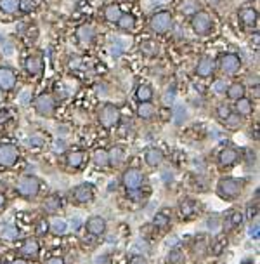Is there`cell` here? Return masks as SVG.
<instances>
[{"instance_id":"6da1fadb","label":"cell","mask_w":260,"mask_h":264,"mask_svg":"<svg viewBox=\"0 0 260 264\" xmlns=\"http://www.w3.org/2000/svg\"><path fill=\"white\" fill-rule=\"evenodd\" d=\"M243 188H245V181L243 179H238V177H221L217 182V197L226 202H233L243 193Z\"/></svg>"},{"instance_id":"7a4b0ae2","label":"cell","mask_w":260,"mask_h":264,"mask_svg":"<svg viewBox=\"0 0 260 264\" xmlns=\"http://www.w3.org/2000/svg\"><path fill=\"white\" fill-rule=\"evenodd\" d=\"M97 119H99L101 127L106 129V131H111V129H115L116 125L120 124V119H121L120 108L111 103L103 104L99 113H97Z\"/></svg>"},{"instance_id":"3957f363","label":"cell","mask_w":260,"mask_h":264,"mask_svg":"<svg viewBox=\"0 0 260 264\" xmlns=\"http://www.w3.org/2000/svg\"><path fill=\"white\" fill-rule=\"evenodd\" d=\"M16 193L21 198H35L40 193V179L36 176H23L16 184Z\"/></svg>"},{"instance_id":"277c9868","label":"cell","mask_w":260,"mask_h":264,"mask_svg":"<svg viewBox=\"0 0 260 264\" xmlns=\"http://www.w3.org/2000/svg\"><path fill=\"white\" fill-rule=\"evenodd\" d=\"M144 181H146V176L142 174L141 169L130 167L121 174V184L125 186L127 192H137V190H141Z\"/></svg>"},{"instance_id":"5b68a950","label":"cell","mask_w":260,"mask_h":264,"mask_svg":"<svg viewBox=\"0 0 260 264\" xmlns=\"http://www.w3.org/2000/svg\"><path fill=\"white\" fill-rule=\"evenodd\" d=\"M19 160V149L12 143H2L0 144V167L11 169L18 164Z\"/></svg>"},{"instance_id":"8992f818","label":"cell","mask_w":260,"mask_h":264,"mask_svg":"<svg viewBox=\"0 0 260 264\" xmlns=\"http://www.w3.org/2000/svg\"><path fill=\"white\" fill-rule=\"evenodd\" d=\"M174 18L168 11H160L156 14H153L151 21H149V28L154 31V33H166V31L172 28Z\"/></svg>"},{"instance_id":"52a82bcc","label":"cell","mask_w":260,"mask_h":264,"mask_svg":"<svg viewBox=\"0 0 260 264\" xmlns=\"http://www.w3.org/2000/svg\"><path fill=\"white\" fill-rule=\"evenodd\" d=\"M191 26H193V30L196 35H208L213 28V23H212V18L208 16V12L198 11L196 14H193Z\"/></svg>"},{"instance_id":"ba28073f","label":"cell","mask_w":260,"mask_h":264,"mask_svg":"<svg viewBox=\"0 0 260 264\" xmlns=\"http://www.w3.org/2000/svg\"><path fill=\"white\" fill-rule=\"evenodd\" d=\"M71 198L75 204L78 205H85V204H91L94 200V186L91 182H82V184L75 186L71 192Z\"/></svg>"},{"instance_id":"9c48e42d","label":"cell","mask_w":260,"mask_h":264,"mask_svg":"<svg viewBox=\"0 0 260 264\" xmlns=\"http://www.w3.org/2000/svg\"><path fill=\"white\" fill-rule=\"evenodd\" d=\"M219 68L224 75H236L241 68V59H239L238 54H233V52H226V54L221 56L219 59Z\"/></svg>"},{"instance_id":"30bf717a","label":"cell","mask_w":260,"mask_h":264,"mask_svg":"<svg viewBox=\"0 0 260 264\" xmlns=\"http://www.w3.org/2000/svg\"><path fill=\"white\" fill-rule=\"evenodd\" d=\"M33 106H35V111L38 113L40 117H52L56 111V99L46 92V94H40L36 97Z\"/></svg>"},{"instance_id":"8fae6325","label":"cell","mask_w":260,"mask_h":264,"mask_svg":"<svg viewBox=\"0 0 260 264\" xmlns=\"http://www.w3.org/2000/svg\"><path fill=\"white\" fill-rule=\"evenodd\" d=\"M16 84H18L16 71L9 66H0V91L9 92L16 87Z\"/></svg>"},{"instance_id":"7c38bea8","label":"cell","mask_w":260,"mask_h":264,"mask_svg":"<svg viewBox=\"0 0 260 264\" xmlns=\"http://www.w3.org/2000/svg\"><path fill=\"white\" fill-rule=\"evenodd\" d=\"M239 152L236 148H233V146H226V148L221 149V153H219V165L221 167H233L234 164H238L239 160Z\"/></svg>"},{"instance_id":"4fadbf2b","label":"cell","mask_w":260,"mask_h":264,"mask_svg":"<svg viewBox=\"0 0 260 264\" xmlns=\"http://www.w3.org/2000/svg\"><path fill=\"white\" fill-rule=\"evenodd\" d=\"M198 214H200V204H198L196 200L186 198V200H182L181 204H179V216L182 219H186V221L194 219Z\"/></svg>"},{"instance_id":"5bb4252c","label":"cell","mask_w":260,"mask_h":264,"mask_svg":"<svg viewBox=\"0 0 260 264\" xmlns=\"http://www.w3.org/2000/svg\"><path fill=\"white\" fill-rule=\"evenodd\" d=\"M106 219L101 217V216H92L87 219V222H85V230H87V233H91L92 237H101V235L106 233Z\"/></svg>"},{"instance_id":"9a60e30c","label":"cell","mask_w":260,"mask_h":264,"mask_svg":"<svg viewBox=\"0 0 260 264\" xmlns=\"http://www.w3.org/2000/svg\"><path fill=\"white\" fill-rule=\"evenodd\" d=\"M24 70L28 71V75L38 77L44 71V58L40 54L28 56L26 61H24Z\"/></svg>"},{"instance_id":"2e32d148","label":"cell","mask_w":260,"mask_h":264,"mask_svg":"<svg viewBox=\"0 0 260 264\" xmlns=\"http://www.w3.org/2000/svg\"><path fill=\"white\" fill-rule=\"evenodd\" d=\"M19 254L23 255V259H36L40 254V245L35 238H26L21 247H19Z\"/></svg>"},{"instance_id":"e0dca14e","label":"cell","mask_w":260,"mask_h":264,"mask_svg":"<svg viewBox=\"0 0 260 264\" xmlns=\"http://www.w3.org/2000/svg\"><path fill=\"white\" fill-rule=\"evenodd\" d=\"M76 40H78V44L83 47L91 46V44H94V40H96V30L91 26V24H82V26L76 30Z\"/></svg>"},{"instance_id":"ac0fdd59","label":"cell","mask_w":260,"mask_h":264,"mask_svg":"<svg viewBox=\"0 0 260 264\" xmlns=\"http://www.w3.org/2000/svg\"><path fill=\"white\" fill-rule=\"evenodd\" d=\"M215 73V61L212 58H208V56H205V58H201L198 61L196 64V75L201 77V79H208V77H212Z\"/></svg>"},{"instance_id":"d6986e66","label":"cell","mask_w":260,"mask_h":264,"mask_svg":"<svg viewBox=\"0 0 260 264\" xmlns=\"http://www.w3.org/2000/svg\"><path fill=\"white\" fill-rule=\"evenodd\" d=\"M163 152L160 148H148L144 152V162L149 165V167H160L163 164Z\"/></svg>"},{"instance_id":"ffe728a7","label":"cell","mask_w":260,"mask_h":264,"mask_svg":"<svg viewBox=\"0 0 260 264\" xmlns=\"http://www.w3.org/2000/svg\"><path fill=\"white\" fill-rule=\"evenodd\" d=\"M227 245H229V238H227L226 235H221V237H217L212 242V245H208V252L212 254L213 257H219V255L226 252Z\"/></svg>"},{"instance_id":"44dd1931","label":"cell","mask_w":260,"mask_h":264,"mask_svg":"<svg viewBox=\"0 0 260 264\" xmlns=\"http://www.w3.org/2000/svg\"><path fill=\"white\" fill-rule=\"evenodd\" d=\"M85 162V153L82 152H70L66 155V167L70 170H78Z\"/></svg>"},{"instance_id":"7402d4cb","label":"cell","mask_w":260,"mask_h":264,"mask_svg":"<svg viewBox=\"0 0 260 264\" xmlns=\"http://www.w3.org/2000/svg\"><path fill=\"white\" fill-rule=\"evenodd\" d=\"M226 94H227V97H229V99L238 101V99H241V97H245L246 87L241 82H234V84H231L229 87L226 89Z\"/></svg>"},{"instance_id":"603a6c76","label":"cell","mask_w":260,"mask_h":264,"mask_svg":"<svg viewBox=\"0 0 260 264\" xmlns=\"http://www.w3.org/2000/svg\"><path fill=\"white\" fill-rule=\"evenodd\" d=\"M153 87L148 84H141L139 87L136 89V99L139 101V103H151L153 99Z\"/></svg>"},{"instance_id":"cb8c5ba5","label":"cell","mask_w":260,"mask_h":264,"mask_svg":"<svg viewBox=\"0 0 260 264\" xmlns=\"http://www.w3.org/2000/svg\"><path fill=\"white\" fill-rule=\"evenodd\" d=\"M239 19H241V23L245 24V26H253V24H257V11L253 9V7H245V9L239 11Z\"/></svg>"},{"instance_id":"d4e9b609","label":"cell","mask_w":260,"mask_h":264,"mask_svg":"<svg viewBox=\"0 0 260 264\" xmlns=\"http://www.w3.org/2000/svg\"><path fill=\"white\" fill-rule=\"evenodd\" d=\"M92 160H94V165L97 169H108L109 167V153L108 149H96L94 155H92Z\"/></svg>"},{"instance_id":"484cf974","label":"cell","mask_w":260,"mask_h":264,"mask_svg":"<svg viewBox=\"0 0 260 264\" xmlns=\"http://www.w3.org/2000/svg\"><path fill=\"white\" fill-rule=\"evenodd\" d=\"M109 167H118L125 160V149L121 146H115L109 149Z\"/></svg>"},{"instance_id":"4316f807","label":"cell","mask_w":260,"mask_h":264,"mask_svg":"<svg viewBox=\"0 0 260 264\" xmlns=\"http://www.w3.org/2000/svg\"><path fill=\"white\" fill-rule=\"evenodd\" d=\"M234 109H236L238 117H248V115H251V111H253V104H251V101L248 97H241V99L236 101Z\"/></svg>"},{"instance_id":"83f0119b","label":"cell","mask_w":260,"mask_h":264,"mask_svg":"<svg viewBox=\"0 0 260 264\" xmlns=\"http://www.w3.org/2000/svg\"><path fill=\"white\" fill-rule=\"evenodd\" d=\"M245 222V214H243V210H233V212L229 214V217H227V230H238L239 226Z\"/></svg>"},{"instance_id":"f1b7e54d","label":"cell","mask_w":260,"mask_h":264,"mask_svg":"<svg viewBox=\"0 0 260 264\" xmlns=\"http://www.w3.org/2000/svg\"><path fill=\"white\" fill-rule=\"evenodd\" d=\"M198 9H200V2H198V0H182V2L179 4V12L184 16L196 14Z\"/></svg>"},{"instance_id":"f546056e","label":"cell","mask_w":260,"mask_h":264,"mask_svg":"<svg viewBox=\"0 0 260 264\" xmlns=\"http://www.w3.org/2000/svg\"><path fill=\"white\" fill-rule=\"evenodd\" d=\"M120 26V30L123 31H134L136 30V16L130 14V12H125V14H121V18L118 19V23H116Z\"/></svg>"},{"instance_id":"4dcf8cb0","label":"cell","mask_w":260,"mask_h":264,"mask_svg":"<svg viewBox=\"0 0 260 264\" xmlns=\"http://www.w3.org/2000/svg\"><path fill=\"white\" fill-rule=\"evenodd\" d=\"M170 222H172V216H170L166 210H160V212L153 217V224L160 230H166L170 226Z\"/></svg>"},{"instance_id":"1f68e13d","label":"cell","mask_w":260,"mask_h":264,"mask_svg":"<svg viewBox=\"0 0 260 264\" xmlns=\"http://www.w3.org/2000/svg\"><path fill=\"white\" fill-rule=\"evenodd\" d=\"M154 113H156V108H154L153 103H139V106H137V117L142 120L153 119Z\"/></svg>"},{"instance_id":"d6a6232c","label":"cell","mask_w":260,"mask_h":264,"mask_svg":"<svg viewBox=\"0 0 260 264\" xmlns=\"http://www.w3.org/2000/svg\"><path fill=\"white\" fill-rule=\"evenodd\" d=\"M121 14H123V12H121L120 6H116V4H109V6H106V9H104V18H106V21L109 23H118Z\"/></svg>"},{"instance_id":"836d02e7","label":"cell","mask_w":260,"mask_h":264,"mask_svg":"<svg viewBox=\"0 0 260 264\" xmlns=\"http://www.w3.org/2000/svg\"><path fill=\"white\" fill-rule=\"evenodd\" d=\"M208 238L205 237V235H200V237L194 238L193 242V252L196 255H203L205 252H208Z\"/></svg>"},{"instance_id":"e575fe53","label":"cell","mask_w":260,"mask_h":264,"mask_svg":"<svg viewBox=\"0 0 260 264\" xmlns=\"http://www.w3.org/2000/svg\"><path fill=\"white\" fill-rule=\"evenodd\" d=\"M141 52L146 58H154L158 54V44L154 40H144L141 42Z\"/></svg>"},{"instance_id":"d590c367","label":"cell","mask_w":260,"mask_h":264,"mask_svg":"<svg viewBox=\"0 0 260 264\" xmlns=\"http://www.w3.org/2000/svg\"><path fill=\"white\" fill-rule=\"evenodd\" d=\"M19 2L21 0H0V11L6 14H14L19 9Z\"/></svg>"},{"instance_id":"8d00e7d4","label":"cell","mask_w":260,"mask_h":264,"mask_svg":"<svg viewBox=\"0 0 260 264\" xmlns=\"http://www.w3.org/2000/svg\"><path fill=\"white\" fill-rule=\"evenodd\" d=\"M66 221L64 219H61V217H56V219H52V222H51V231L54 235H63L64 231H66Z\"/></svg>"},{"instance_id":"74e56055","label":"cell","mask_w":260,"mask_h":264,"mask_svg":"<svg viewBox=\"0 0 260 264\" xmlns=\"http://www.w3.org/2000/svg\"><path fill=\"white\" fill-rule=\"evenodd\" d=\"M0 235H2L4 240H16L18 235H19V231L14 224H7V226H4V230H2V233Z\"/></svg>"},{"instance_id":"f35d334b","label":"cell","mask_w":260,"mask_h":264,"mask_svg":"<svg viewBox=\"0 0 260 264\" xmlns=\"http://www.w3.org/2000/svg\"><path fill=\"white\" fill-rule=\"evenodd\" d=\"M215 113H217V119L221 120V122H226L227 119H229V115H231V108L227 106L226 103H222V104H219L217 109H215Z\"/></svg>"},{"instance_id":"ab89813d","label":"cell","mask_w":260,"mask_h":264,"mask_svg":"<svg viewBox=\"0 0 260 264\" xmlns=\"http://www.w3.org/2000/svg\"><path fill=\"white\" fill-rule=\"evenodd\" d=\"M49 231H51V221H47V219H40V221L36 222V233H38L40 237H44V235H47Z\"/></svg>"},{"instance_id":"60d3db41","label":"cell","mask_w":260,"mask_h":264,"mask_svg":"<svg viewBox=\"0 0 260 264\" xmlns=\"http://www.w3.org/2000/svg\"><path fill=\"white\" fill-rule=\"evenodd\" d=\"M168 261L172 262V264H181V262H184V252H182V250H179V249L170 250Z\"/></svg>"},{"instance_id":"b9f144b4","label":"cell","mask_w":260,"mask_h":264,"mask_svg":"<svg viewBox=\"0 0 260 264\" xmlns=\"http://www.w3.org/2000/svg\"><path fill=\"white\" fill-rule=\"evenodd\" d=\"M61 207V200L58 197H51L49 200L46 202V205H44V209H47V212H56Z\"/></svg>"},{"instance_id":"7bdbcfd3","label":"cell","mask_w":260,"mask_h":264,"mask_svg":"<svg viewBox=\"0 0 260 264\" xmlns=\"http://www.w3.org/2000/svg\"><path fill=\"white\" fill-rule=\"evenodd\" d=\"M224 125H227V129H231V131H234V129L239 127V117L236 113H231L229 119L224 122Z\"/></svg>"},{"instance_id":"ee69618b","label":"cell","mask_w":260,"mask_h":264,"mask_svg":"<svg viewBox=\"0 0 260 264\" xmlns=\"http://www.w3.org/2000/svg\"><path fill=\"white\" fill-rule=\"evenodd\" d=\"M257 216H258V204L255 202V205H253V204L248 205V212H246V219L253 221V217H257Z\"/></svg>"},{"instance_id":"f6af8a7d","label":"cell","mask_w":260,"mask_h":264,"mask_svg":"<svg viewBox=\"0 0 260 264\" xmlns=\"http://www.w3.org/2000/svg\"><path fill=\"white\" fill-rule=\"evenodd\" d=\"M128 264H148V261H146V257H142V255L136 254V255H132V257H130Z\"/></svg>"},{"instance_id":"bcb514c9","label":"cell","mask_w":260,"mask_h":264,"mask_svg":"<svg viewBox=\"0 0 260 264\" xmlns=\"http://www.w3.org/2000/svg\"><path fill=\"white\" fill-rule=\"evenodd\" d=\"M31 2H33V0H21V2H19V9H23V11L33 9L35 4H31Z\"/></svg>"},{"instance_id":"7dc6e473","label":"cell","mask_w":260,"mask_h":264,"mask_svg":"<svg viewBox=\"0 0 260 264\" xmlns=\"http://www.w3.org/2000/svg\"><path fill=\"white\" fill-rule=\"evenodd\" d=\"M9 119H11V109H7V108L0 109V124H4V122H7Z\"/></svg>"},{"instance_id":"c3c4849f","label":"cell","mask_w":260,"mask_h":264,"mask_svg":"<svg viewBox=\"0 0 260 264\" xmlns=\"http://www.w3.org/2000/svg\"><path fill=\"white\" fill-rule=\"evenodd\" d=\"M46 264H64V259L61 255H52V257L47 259Z\"/></svg>"},{"instance_id":"681fc988","label":"cell","mask_w":260,"mask_h":264,"mask_svg":"<svg viewBox=\"0 0 260 264\" xmlns=\"http://www.w3.org/2000/svg\"><path fill=\"white\" fill-rule=\"evenodd\" d=\"M226 84H224V80H217V82H215V91L217 92H226Z\"/></svg>"},{"instance_id":"f907efd6","label":"cell","mask_w":260,"mask_h":264,"mask_svg":"<svg viewBox=\"0 0 260 264\" xmlns=\"http://www.w3.org/2000/svg\"><path fill=\"white\" fill-rule=\"evenodd\" d=\"M174 97H176L174 92H166V94L163 96V103L165 104H172L174 103Z\"/></svg>"},{"instance_id":"816d5d0a","label":"cell","mask_w":260,"mask_h":264,"mask_svg":"<svg viewBox=\"0 0 260 264\" xmlns=\"http://www.w3.org/2000/svg\"><path fill=\"white\" fill-rule=\"evenodd\" d=\"M12 264H30V262H28V259L18 257V259H14V261H12Z\"/></svg>"},{"instance_id":"f5cc1de1","label":"cell","mask_w":260,"mask_h":264,"mask_svg":"<svg viewBox=\"0 0 260 264\" xmlns=\"http://www.w3.org/2000/svg\"><path fill=\"white\" fill-rule=\"evenodd\" d=\"M6 195H4V193H0V210H2L4 209V207H6Z\"/></svg>"},{"instance_id":"db71d44e","label":"cell","mask_w":260,"mask_h":264,"mask_svg":"<svg viewBox=\"0 0 260 264\" xmlns=\"http://www.w3.org/2000/svg\"><path fill=\"white\" fill-rule=\"evenodd\" d=\"M251 46H255V47L258 46V33H255V36L251 39Z\"/></svg>"},{"instance_id":"11a10c76","label":"cell","mask_w":260,"mask_h":264,"mask_svg":"<svg viewBox=\"0 0 260 264\" xmlns=\"http://www.w3.org/2000/svg\"><path fill=\"white\" fill-rule=\"evenodd\" d=\"M241 264H255L253 261H251V259H246V261H243Z\"/></svg>"},{"instance_id":"9f6ffc18","label":"cell","mask_w":260,"mask_h":264,"mask_svg":"<svg viewBox=\"0 0 260 264\" xmlns=\"http://www.w3.org/2000/svg\"><path fill=\"white\" fill-rule=\"evenodd\" d=\"M0 264H7L6 261H2V259H0Z\"/></svg>"}]
</instances>
